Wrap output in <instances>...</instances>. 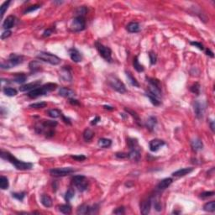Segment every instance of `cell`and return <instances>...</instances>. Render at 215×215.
I'll list each match as a JSON object with an SVG mask.
<instances>
[{
    "label": "cell",
    "mask_w": 215,
    "mask_h": 215,
    "mask_svg": "<svg viewBox=\"0 0 215 215\" xmlns=\"http://www.w3.org/2000/svg\"><path fill=\"white\" fill-rule=\"evenodd\" d=\"M193 170H194V168H192V167L182 168V169H179L176 171V172H174L172 173V176H176V177H182V176H186V175H187L189 173H191Z\"/></svg>",
    "instance_id": "obj_22"
},
{
    "label": "cell",
    "mask_w": 215,
    "mask_h": 215,
    "mask_svg": "<svg viewBox=\"0 0 215 215\" xmlns=\"http://www.w3.org/2000/svg\"><path fill=\"white\" fill-rule=\"evenodd\" d=\"M125 73H126V77H127L128 81H130V83L132 86H134V87H136V88H140V83L138 82V81H137L136 79L134 78V77H133V75L131 74L130 72L126 71V72H125Z\"/></svg>",
    "instance_id": "obj_34"
},
{
    "label": "cell",
    "mask_w": 215,
    "mask_h": 215,
    "mask_svg": "<svg viewBox=\"0 0 215 215\" xmlns=\"http://www.w3.org/2000/svg\"><path fill=\"white\" fill-rule=\"evenodd\" d=\"M125 111L127 112L128 114H130L131 116L133 117V119H134V121H135V123H136L139 126H141V120H140V117H139V115L134 112V111L131 110V109H129V108H125Z\"/></svg>",
    "instance_id": "obj_37"
},
{
    "label": "cell",
    "mask_w": 215,
    "mask_h": 215,
    "mask_svg": "<svg viewBox=\"0 0 215 215\" xmlns=\"http://www.w3.org/2000/svg\"><path fill=\"white\" fill-rule=\"evenodd\" d=\"M29 70L31 72H37L41 70V64L38 61H32L30 62L29 65Z\"/></svg>",
    "instance_id": "obj_28"
},
{
    "label": "cell",
    "mask_w": 215,
    "mask_h": 215,
    "mask_svg": "<svg viewBox=\"0 0 215 215\" xmlns=\"http://www.w3.org/2000/svg\"><path fill=\"white\" fill-rule=\"evenodd\" d=\"M203 210L206 212L213 213L215 211V202L214 201H210L207 202L203 205Z\"/></svg>",
    "instance_id": "obj_35"
},
{
    "label": "cell",
    "mask_w": 215,
    "mask_h": 215,
    "mask_svg": "<svg viewBox=\"0 0 215 215\" xmlns=\"http://www.w3.org/2000/svg\"><path fill=\"white\" fill-rule=\"evenodd\" d=\"M172 183H173L172 178H171V177L165 178V179L161 180L160 183H158V185H157V189H158L159 191L166 190V188H168V187L172 185Z\"/></svg>",
    "instance_id": "obj_20"
},
{
    "label": "cell",
    "mask_w": 215,
    "mask_h": 215,
    "mask_svg": "<svg viewBox=\"0 0 215 215\" xmlns=\"http://www.w3.org/2000/svg\"><path fill=\"white\" fill-rule=\"evenodd\" d=\"M193 108H194V113H195L196 117L198 118V119H202L204 111H205V106L203 105V104L201 103L199 100H196L194 102Z\"/></svg>",
    "instance_id": "obj_13"
},
{
    "label": "cell",
    "mask_w": 215,
    "mask_h": 215,
    "mask_svg": "<svg viewBox=\"0 0 215 215\" xmlns=\"http://www.w3.org/2000/svg\"><path fill=\"white\" fill-rule=\"evenodd\" d=\"M190 45L195 46V47L198 48V49L201 50V51H204V46H203V45H202V43L198 42V41H191V42H190Z\"/></svg>",
    "instance_id": "obj_53"
},
{
    "label": "cell",
    "mask_w": 215,
    "mask_h": 215,
    "mask_svg": "<svg viewBox=\"0 0 215 215\" xmlns=\"http://www.w3.org/2000/svg\"><path fill=\"white\" fill-rule=\"evenodd\" d=\"M70 28L74 32H80L86 28V20L84 17H75L72 20Z\"/></svg>",
    "instance_id": "obj_10"
},
{
    "label": "cell",
    "mask_w": 215,
    "mask_h": 215,
    "mask_svg": "<svg viewBox=\"0 0 215 215\" xmlns=\"http://www.w3.org/2000/svg\"><path fill=\"white\" fill-rule=\"evenodd\" d=\"M149 57H150V65H155L157 63V55L156 53L154 52L153 51H149Z\"/></svg>",
    "instance_id": "obj_48"
},
{
    "label": "cell",
    "mask_w": 215,
    "mask_h": 215,
    "mask_svg": "<svg viewBox=\"0 0 215 215\" xmlns=\"http://www.w3.org/2000/svg\"><path fill=\"white\" fill-rule=\"evenodd\" d=\"M152 203H153L154 208H155V209L157 210V212H160V211H161V209H162V206H161V204H160V202L159 200H157V199L156 198H155V200L152 199Z\"/></svg>",
    "instance_id": "obj_50"
},
{
    "label": "cell",
    "mask_w": 215,
    "mask_h": 215,
    "mask_svg": "<svg viewBox=\"0 0 215 215\" xmlns=\"http://www.w3.org/2000/svg\"><path fill=\"white\" fill-rule=\"evenodd\" d=\"M94 132L92 130H90V129H86L84 130V132H83V134H82V136H83V139H84L85 141H90V140H92V139H93V137H94Z\"/></svg>",
    "instance_id": "obj_33"
},
{
    "label": "cell",
    "mask_w": 215,
    "mask_h": 215,
    "mask_svg": "<svg viewBox=\"0 0 215 215\" xmlns=\"http://www.w3.org/2000/svg\"><path fill=\"white\" fill-rule=\"evenodd\" d=\"M16 23V18L13 15H10V16L7 17L5 20L3 21V28L5 29L6 30L11 29L14 26V25Z\"/></svg>",
    "instance_id": "obj_19"
},
{
    "label": "cell",
    "mask_w": 215,
    "mask_h": 215,
    "mask_svg": "<svg viewBox=\"0 0 215 215\" xmlns=\"http://www.w3.org/2000/svg\"><path fill=\"white\" fill-rule=\"evenodd\" d=\"M129 159L131 160L132 161L134 162H138L140 160V150H137V149H132L129 152Z\"/></svg>",
    "instance_id": "obj_23"
},
{
    "label": "cell",
    "mask_w": 215,
    "mask_h": 215,
    "mask_svg": "<svg viewBox=\"0 0 215 215\" xmlns=\"http://www.w3.org/2000/svg\"><path fill=\"white\" fill-rule=\"evenodd\" d=\"M146 80L149 83L148 87V92H150L157 98H161V88H160V82L159 80L156 78H151V77H147Z\"/></svg>",
    "instance_id": "obj_6"
},
{
    "label": "cell",
    "mask_w": 215,
    "mask_h": 215,
    "mask_svg": "<svg viewBox=\"0 0 215 215\" xmlns=\"http://www.w3.org/2000/svg\"><path fill=\"white\" fill-rule=\"evenodd\" d=\"M57 88V84L56 83H52V82H49L46 84L43 85L41 87H38V88L33 89L31 91H29L28 92V97L30 98H36L40 97V96H44L46 95L47 93H49L51 92L54 91Z\"/></svg>",
    "instance_id": "obj_3"
},
{
    "label": "cell",
    "mask_w": 215,
    "mask_h": 215,
    "mask_svg": "<svg viewBox=\"0 0 215 215\" xmlns=\"http://www.w3.org/2000/svg\"><path fill=\"white\" fill-rule=\"evenodd\" d=\"M72 159L77 160V161H83L87 159V157L83 156V155H77V156H71Z\"/></svg>",
    "instance_id": "obj_54"
},
{
    "label": "cell",
    "mask_w": 215,
    "mask_h": 215,
    "mask_svg": "<svg viewBox=\"0 0 215 215\" xmlns=\"http://www.w3.org/2000/svg\"><path fill=\"white\" fill-rule=\"evenodd\" d=\"M190 91L192 92V93H194L196 95L200 94V84L198 82H196L192 85V87L190 88Z\"/></svg>",
    "instance_id": "obj_46"
},
{
    "label": "cell",
    "mask_w": 215,
    "mask_h": 215,
    "mask_svg": "<svg viewBox=\"0 0 215 215\" xmlns=\"http://www.w3.org/2000/svg\"><path fill=\"white\" fill-rule=\"evenodd\" d=\"M62 120L64 121L66 124H72V123H71V119H70L69 118H66L65 115H63V114H62Z\"/></svg>",
    "instance_id": "obj_58"
},
{
    "label": "cell",
    "mask_w": 215,
    "mask_h": 215,
    "mask_svg": "<svg viewBox=\"0 0 215 215\" xmlns=\"http://www.w3.org/2000/svg\"><path fill=\"white\" fill-rule=\"evenodd\" d=\"M98 144L102 148H109L112 145V140L107 138H101L98 140Z\"/></svg>",
    "instance_id": "obj_31"
},
{
    "label": "cell",
    "mask_w": 215,
    "mask_h": 215,
    "mask_svg": "<svg viewBox=\"0 0 215 215\" xmlns=\"http://www.w3.org/2000/svg\"><path fill=\"white\" fill-rule=\"evenodd\" d=\"M59 211L64 214H70L72 213V207L69 204H62L58 207Z\"/></svg>",
    "instance_id": "obj_41"
},
{
    "label": "cell",
    "mask_w": 215,
    "mask_h": 215,
    "mask_svg": "<svg viewBox=\"0 0 215 215\" xmlns=\"http://www.w3.org/2000/svg\"><path fill=\"white\" fill-rule=\"evenodd\" d=\"M100 119H100V117H99V116H97V117L95 118L94 119H92V120L91 125H96V124H98V122L100 121Z\"/></svg>",
    "instance_id": "obj_59"
},
{
    "label": "cell",
    "mask_w": 215,
    "mask_h": 215,
    "mask_svg": "<svg viewBox=\"0 0 215 215\" xmlns=\"http://www.w3.org/2000/svg\"><path fill=\"white\" fill-rule=\"evenodd\" d=\"M95 46H96V48L98 50L99 55H101L102 57L104 59L106 62H109V63H111V62H113V58H112V50H111L109 47L103 45V44L99 42V41H97V42L95 43Z\"/></svg>",
    "instance_id": "obj_8"
},
{
    "label": "cell",
    "mask_w": 215,
    "mask_h": 215,
    "mask_svg": "<svg viewBox=\"0 0 215 215\" xmlns=\"http://www.w3.org/2000/svg\"><path fill=\"white\" fill-rule=\"evenodd\" d=\"M11 34H12V32H11V30H9V29L5 30V31H4V32H3V34L1 35V39L2 40L7 39L8 37H9V36H11Z\"/></svg>",
    "instance_id": "obj_56"
},
{
    "label": "cell",
    "mask_w": 215,
    "mask_h": 215,
    "mask_svg": "<svg viewBox=\"0 0 215 215\" xmlns=\"http://www.w3.org/2000/svg\"><path fill=\"white\" fill-rule=\"evenodd\" d=\"M115 157L119 159H125V158H129V154L124 153V152H117L115 154Z\"/></svg>",
    "instance_id": "obj_55"
},
{
    "label": "cell",
    "mask_w": 215,
    "mask_h": 215,
    "mask_svg": "<svg viewBox=\"0 0 215 215\" xmlns=\"http://www.w3.org/2000/svg\"><path fill=\"white\" fill-rule=\"evenodd\" d=\"M151 204H152V199L151 198L144 200L143 202L140 203V213L144 215L148 214L151 209Z\"/></svg>",
    "instance_id": "obj_16"
},
{
    "label": "cell",
    "mask_w": 215,
    "mask_h": 215,
    "mask_svg": "<svg viewBox=\"0 0 215 215\" xmlns=\"http://www.w3.org/2000/svg\"><path fill=\"white\" fill-rule=\"evenodd\" d=\"M24 57L23 55H16V54H11L9 57V60L6 62H2L1 63V68L2 69H10L19 66L21 63H23Z\"/></svg>",
    "instance_id": "obj_4"
},
{
    "label": "cell",
    "mask_w": 215,
    "mask_h": 215,
    "mask_svg": "<svg viewBox=\"0 0 215 215\" xmlns=\"http://www.w3.org/2000/svg\"><path fill=\"white\" fill-rule=\"evenodd\" d=\"M213 195H214V192H213V191L203 192L200 194V198L202 199H204V198H210V197H213Z\"/></svg>",
    "instance_id": "obj_51"
},
{
    "label": "cell",
    "mask_w": 215,
    "mask_h": 215,
    "mask_svg": "<svg viewBox=\"0 0 215 215\" xmlns=\"http://www.w3.org/2000/svg\"><path fill=\"white\" fill-rule=\"evenodd\" d=\"M157 124V119L155 116H150L147 119L146 122H145V127L147 128V130L150 131H153V130L156 127V125Z\"/></svg>",
    "instance_id": "obj_24"
},
{
    "label": "cell",
    "mask_w": 215,
    "mask_h": 215,
    "mask_svg": "<svg viewBox=\"0 0 215 215\" xmlns=\"http://www.w3.org/2000/svg\"><path fill=\"white\" fill-rule=\"evenodd\" d=\"M25 194H26V193L25 192H13V193H12V197L14 198L15 199H17V200L20 201V202H22L24 200V198H25Z\"/></svg>",
    "instance_id": "obj_45"
},
{
    "label": "cell",
    "mask_w": 215,
    "mask_h": 215,
    "mask_svg": "<svg viewBox=\"0 0 215 215\" xmlns=\"http://www.w3.org/2000/svg\"><path fill=\"white\" fill-rule=\"evenodd\" d=\"M104 108L105 109H108V110H111V111L114 110V107H111V106H108V105H104Z\"/></svg>",
    "instance_id": "obj_63"
},
{
    "label": "cell",
    "mask_w": 215,
    "mask_h": 215,
    "mask_svg": "<svg viewBox=\"0 0 215 215\" xmlns=\"http://www.w3.org/2000/svg\"><path fill=\"white\" fill-rule=\"evenodd\" d=\"M1 158L3 160H8L13 165L16 169L20 170V171H25V170L32 169L33 164L30 162H25L22 160H20L17 159L16 157H13L12 154L9 151L2 150L1 151Z\"/></svg>",
    "instance_id": "obj_2"
},
{
    "label": "cell",
    "mask_w": 215,
    "mask_h": 215,
    "mask_svg": "<svg viewBox=\"0 0 215 215\" xmlns=\"http://www.w3.org/2000/svg\"><path fill=\"white\" fill-rule=\"evenodd\" d=\"M47 106V104L46 102H38V103H35V104H32L29 106V108H44Z\"/></svg>",
    "instance_id": "obj_44"
},
{
    "label": "cell",
    "mask_w": 215,
    "mask_h": 215,
    "mask_svg": "<svg viewBox=\"0 0 215 215\" xmlns=\"http://www.w3.org/2000/svg\"><path fill=\"white\" fill-rule=\"evenodd\" d=\"M58 123L54 120H43L36 124V130L37 134H45L47 138H51L55 135V128Z\"/></svg>",
    "instance_id": "obj_1"
},
{
    "label": "cell",
    "mask_w": 215,
    "mask_h": 215,
    "mask_svg": "<svg viewBox=\"0 0 215 215\" xmlns=\"http://www.w3.org/2000/svg\"><path fill=\"white\" fill-rule=\"evenodd\" d=\"M75 196V190L73 188H69L65 193V200L66 202H70Z\"/></svg>",
    "instance_id": "obj_43"
},
{
    "label": "cell",
    "mask_w": 215,
    "mask_h": 215,
    "mask_svg": "<svg viewBox=\"0 0 215 215\" xmlns=\"http://www.w3.org/2000/svg\"><path fill=\"white\" fill-rule=\"evenodd\" d=\"M59 95L64 98H72L75 96V92L67 88H61L59 89Z\"/></svg>",
    "instance_id": "obj_21"
},
{
    "label": "cell",
    "mask_w": 215,
    "mask_h": 215,
    "mask_svg": "<svg viewBox=\"0 0 215 215\" xmlns=\"http://www.w3.org/2000/svg\"><path fill=\"white\" fill-rule=\"evenodd\" d=\"M145 96L150 99V103L153 105H155V106H159V105H160V104H161V101H160V98H157L156 96H154L153 94H151V93L148 92H145Z\"/></svg>",
    "instance_id": "obj_32"
},
{
    "label": "cell",
    "mask_w": 215,
    "mask_h": 215,
    "mask_svg": "<svg viewBox=\"0 0 215 215\" xmlns=\"http://www.w3.org/2000/svg\"><path fill=\"white\" fill-rule=\"evenodd\" d=\"M113 213L118 215L124 214V213H125V209H124V207H123V206H122V207H119V208H117L115 210H114Z\"/></svg>",
    "instance_id": "obj_52"
},
{
    "label": "cell",
    "mask_w": 215,
    "mask_h": 215,
    "mask_svg": "<svg viewBox=\"0 0 215 215\" xmlns=\"http://www.w3.org/2000/svg\"><path fill=\"white\" fill-rule=\"evenodd\" d=\"M72 183L76 186V187L78 189L80 192H84L88 187V181L86 178V176L82 175H77L72 177Z\"/></svg>",
    "instance_id": "obj_9"
},
{
    "label": "cell",
    "mask_w": 215,
    "mask_h": 215,
    "mask_svg": "<svg viewBox=\"0 0 215 215\" xmlns=\"http://www.w3.org/2000/svg\"><path fill=\"white\" fill-rule=\"evenodd\" d=\"M191 145H192V150L196 151V152L202 150V148H203V143H202V140L198 139V138H196V139L192 140Z\"/></svg>",
    "instance_id": "obj_25"
},
{
    "label": "cell",
    "mask_w": 215,
    "mask_h": 215,
    "mask_svg": "<svg viewBox=\"0 0 215 215\" xmlns=\"http://www.w3.org/2000/svg\"><path fill=\"white\" fill-rule=\"evenodd\" d=\"M210 128L213 132H214V122L213 120H210Z\"/></svg>",
    "instance_id": "obj_62"
},
{
    "label": "cell",
    "mask_w": 215,
    "mask_h": 215,
    "mask_svg": "<svg viewBox=\"0 0 215 215\" xmlns=\"http://www.w3.org/2000/svg\"><path fill=\"white\" fill-rule=\"evenodd\" d=\"M88 13V9L85 6L78 7L75 11L76 17H84Z\"/></svg>",
    "instance_id": "obj_39"
},
{
    "label": "cell",
    "mask_w": 215,
    "mask_h": 215,
    "mask_svg": "<svg viewBox=\"0 0 215 215\" xmlns=\"http://www.w3.org/2000/svg\"><path fill=\"white\" fill-rule=\"evenodd\" d=\"M75 172V170L72 167H61V168H54L50 170V174L55 177H61L70 175Z\"/></svg>",
    "instance_id": "obj_11"
},
{
    "label": "cell",
    "mask_w": 215,
    "mask_h": 215,
    "mask_svg": "<svg viewBox=\"0 0 215 215\" xmlns=\"http://www.w3.org/2000/svg\"><path fill=\"white\" fill-rule=\"evenodd\" d=\"M10 3H11V1H6V2H4V3L1 5V7H0L1 17H2V18H3V15H4V13H5V12H6V10L8 9V8H9V6Z\"/></svg>",
    "instance_id": "obj_47"
},
{
    "label": "cell",
    "mask_w": 215,
    "mask_h": 215,
    "mask_svg": "<svg viewBox=\"0 0 215 215\" xmlns=\"http://www.w3.org/2000/svg\"><path fill=\"white\" fill-rule=\"evenodd\" d=\"M60 76L64 81H72V68L71 66H63L61 69L60 72Z\"/></svg>",
    "instance_id": "obj_15"
},
{
    "label": "cell",
    "mask_w": 215,
    "mask_h": 215,
    "mask_svg": "<svg viewBox=\"0 0 215 215\" xmlns=\"http://www.w3.org/2000/svg\"><path fill=\"white\" fill-rule=\"evenodd\" d=\"M133 66H134V68L138 72H143L145 71L144 68V66L141 65L138 60V56H135L133 60Z\"/></svg>",
    "instance_id": "obj_36"
},
{
    "label": "cell",
    "mask_w": 215,
    "mask_h": 215,
    "mask_svg": "<svg viewBox=\"0 0 215 215\" xmlns=\"http://www.w3.org/2000/svg\"><path fill=\"white\" fill-rule=\"evenodd\" d=\"M27 77L25 74L24 73H15L14 74V78H13V81L19 83V84H23L26 81Z\"/></svg>",
    "instance_id": "obj_29"
},
{
    "label": "cell",
    "mask_w": 215,
    "mask_h": 215,
    "mask_svg": "<svg viewBox=\"0 0 215 215\" xmlns=\"http://www.w3.org/2000/svg\"><path fill=\"white\" fill-rule=\"evenodd\" d=\"M3 92L4 94L8 96V97H13V96H16L17 95V90L14 88H4L3 89Z\"/></svg>",
    "instance_id": "obj_42"
},
{
    "label": "cell",
    "mask_w": 215,
    "mask_h": 215,
    "mask_svg": "<svg viewBox=\"0 0 215 215\" xmlns=\"http://www.w3.org/2000/svg\"><path fill=\"white\" fill-rule=\"evenodd\" d=\"M9 179L7 178L6 176H0V187L2 190H6L9 188Z\"/></svg>",
    "instance_id": "obj_40"
},
{
    "label": "cell",
    "mask_w": 215,
    "mask_h": 215,
    "mask_svg": "<svg viewBox=\"0 0 215 215\" xmlns=\"http://www.w3.org/2000/svg\"><path fill=\"white\" fill-rule=\"evenodd\" d=\"M127 144L130 150H132V149L140 150V145H139V143H138V140H137V139H134V138H128Z\"/></svg>",
    "instance_id": "obj_30"
},
{
    "label": "cell",
    "mask_w": 215,
    "mask_h": 215,
    "mask_svg": "<svg viewBox=\"0 0 215 215\" xmlns=\"http://www.w3.org/2000/svg\"><path fill=\"white\" fill-rule=\"evenodd\" d=\"M166 145V142L160 139H154V140H150L149 143V146H150V151L152 152H157L160 150V148Z\"/></svg>",
    "instance_id": "obj_14"
},
{
    "label": "cell",
    "mask_w": 215,
    "mask_h": 215,
    "mask_svg": "<svg viewBox=\"0 0 215 215\" xmlns=\"http://www.w3.org/2000/svg\"><path fill=\"white\" fill-rule=\"evenodd\" d=\"M40 201H41V203L44 207L46 208H51L52 206L53 201L51 198L50 197L49 195H46V194H43L40 198Z\"/></svg>",
    "instance_id": "obj_26"
},
{
    "label": "cell",
    "mask_w": 215,
    "mask_h": 215,
    "mask_svg": "<svg viewBox=\"0 0 215 215\" xmlns=\"http://www.w3.org/2000/svg\"><path fill=\"white\" fill-rule=\"evenodd\" d=\"M37 59H39L42 62H47V63L53 66L59 65L62 62V59L59 58L57 55L50 52H46V51H40L37 55Z\"/></svg>",
    "instance_id": "obj_7"
},
{
    "label": "cell",
    "mask_w": 215,
    "mask_h": 215,
    "mask_svg": "<svg viewBox=\"0 0 215 215\" xmlns=\"http://www.w3.org/2000/svg\"><path fill=\"white\" fill-rule=\"evenodd\" d=\"M206 55H209L210 57H212V58H213L214 57V55H213V52L210 49H206Z\"/></svg>",
    "instance_id": "obj_61"
},
{
    "label": "cell",
    "mask_w": 215,
    "mask_h": 215,
    "mask_svg": "<svg viewBox=\"0 0 215 215\" xmlns=\"http://www.w3.org/2000/svg\"><path fill=\"white\" fill-rule=\"evenodd\" d=\"M95 210H98V206L90 207V206L87 205V204H81L77 209V214H88V213H98V211H95Z\"/></svg>",
    "instance_id": "obj_12"
},
{
    "label": "cell",
    "mask_w": 215,
    "mask_h": 215,
    "mask_svg": "<svg viewBox=\"0 0 215 215\" xmlns=\"http://www.w3.org/2000/svg\"><path fill=\"white\" fill-rule=\"evenodd\" d=\"M52 33H53V29H47L44 31V33H43V36H44V37H48V36H51Z\"/></svg>",
    "instance_id": "obj_57"
},
{
    "label": "cell",
    "mask_w": 215,
    "mask_h": 215,
    "mask_svg": "<svg viewBox=\"0 0 215 215\" xmlns=\"http://www.w3.org/2000/svg\"><path fill=\"white\" fill-rule=\"evenodd\" d=\"M40 84H41V81H40V80H37V81H33V82H30V83H28V84H25V85H22V86H20V92L31 91V90H33V89H35V88L40 87Z\"/></svg>",
    "instance_id": "obj_18"
},
{
    "label": "cell",
    "mask_w": 215,
    "mask_h": 215,
    "mask_svg": "<svg viewBox=\"0 0 215 215\" xmlns=\"http://www.w3.org/2000/svg\"><path fill=\"white\" fill-rule=\"evenodd\" d=\"M47 114L49 115L51 118H53V119H57L59 117H62V112L59 110V109H56V108H53V109H50V110L47 111Z\"/></svg>",
    "instance_id": "obj_38"
},
{
    "label": "cell",
    "mask_w": 215,
    "mask_h": 215,
    "mask_svg": "<svg viewBox=\"0 0 215 215\" xmlns=\"http://www.w3.org/2000/svg\"><path fill=\"white\" fill-rule=\"evenodd\" d=\"M69 103L71 104L72 105H79L80 104H79V102L77 101V100H76V99H73V98H69Z\"/></svg>",
    "instance_id": "obj_60"
},
{
    "label": "cell",
    "mask_w": 215,
    "mask_h": 215,
    "mask_svg": "<svg viewBox=\"0 0 215 215\" xmlns=\"http://www.w3.org/2000/svg\"><path fill=\"white\" fill-rule=\"evenodd\" d=\"M40 8V6L39 4H35V5H32V6H29L24 11V13L26 14V13H31V12H34V11H36V10L39 9Z\"/></svg>",
    "instance_id": "obj_49"
},
{
    "label": "cell",
    "mask_w": 215,
    "mask_h": 215,
    "mask_svg": "<svg viewBox=\"0 0 215 215\" xmlns=\"http://www.w3.org/2000/svg\"><path fill=\"white\" fill-rule=\"evenodd\" d=\"M69 55H70V57L72 59V62H76V63H78L82 61V55H81V52L76 48H72V49L69 50Z\"/></svg>",
    "instance_id": "obj_17"
},
{
    "label": "cell",
    "mask_w": 215,
    "mask_h": 215,
    "mask_svg": "<svg viewBox=\"0 0 215 215\" xmlns=\"http://www.w3.org/2000/svg\"><path fill=\"white\" fill-rule=\"evenodd\" d=\"M126 29L130 33H137L140 30V24L137 22H130L127 25Z\"/></svg>",
    "instance_id": "obj_27"
},
{
    "label": "cell",
    "mask_w": 215,
    "mask_h": 215,
    "mask_svg": "<svg viewBox=\"0 0 215 215\" xmlns=\"http://www.w3.org/2000/svg\"><path fill=\"white\" fill-rule=\"evenodd\" d=\"M108 82L111 88L114 90H115L118 92H119L121 94H123L124 92H126V88L125 85L124 84L123 81H121L119 78H118L116 76L109 75L108 77Z\"/></svg>",
    "instance_id": "obj_5"
}]
</instances>
